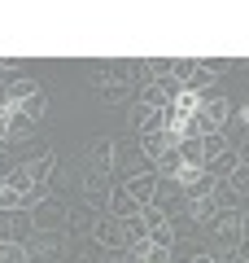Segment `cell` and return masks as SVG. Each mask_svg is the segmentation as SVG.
Wrapping results in <instances>:
<instances>
[{
  "label": "cell",
  "mask_w": 249,
  "mask_h": 263,
  "mask_svg": "<svg viewBox=\"0 0 249 263\" xmlns=\"http://www.w3.org/2000/svg\"><path fill=\"white\" fill-rule=\"evenodd\" d=\"M232 263H249V259H240V254H236V259H232Z\"/></svg>",
  "instance_id": "32"
},
{
  "label": "cell",
  "mask_w": 249,
  "mask_h": 263,
  "mask_svg": "<svg viewBox=\"0 0 249 263\" xmlns=\"http://www.w3.org/2000/svg\"><path fill=\"white\" fill-rule=\"evenodd\" d=\"M245 206H249V197H240V211H245Z\"/></svg>",
  "instance_id": "31"
},
{
  "label": "cell",
  "mask_w": 249,
  "mask_h": 263,
  "mask_svg": "<svg viewBox=\"0 0 249 263\" xmlns=\"http://www.w3.org/2000/svg\"><path fill=\"white\" fill-rule=\"evenodd\" d=\"M171 145H175V141H171V136H166L162 127H157V132H149V136H140V149H144L149 167H157V158H162V154L171 149Z\"/></svg>",
  "instance_id": "13"
},
{
  "label": "cell",
  "mask_w": 249,
  "mask_h": 263,
  "mask_svg": "<svg viewBox=\"0 0 249 263\" xmlns=\"http://www.w3.org/2000/svg\"><path fill=\"white\" fill-rule=\"evenodd\" d=\"M31 132H35V123H31L27 114L18 110V105H9V101L0 105V141H5V145H18V141H27Z\"/></svg>",
  "instance_id": "3"
},
{
  "label": "cell",
  "mask_w": 249,
  "mask_h": 263,
  "mask_svg": "<svg viewBox=\"0 0 249 263\" xmlns=\"http://www.w3.org/2000/svg\"><path fill=\"white\" fill-rule=\"evenodd\" d=\"M0 263H31V254L18 241H0Z\"/></svg>",
  "instance_id": "24"
},
{
  "label": "cell",
  "mask_w": 249,
  "mask_h": 263,
  "mask_svg": "<svg viewBox=\"0 0 249 263\" xmlns=\"http://www.w3.org/2000/svg\"><path fill=\"white\" fill-rule=\"evenodd\" d=\"M210 237H214V250H236L240 246V211H219Z\"/></svg>",
  "instance_id": "5"
},
{
  "label": "cell",
  "mask_w": 249,
  "mask_h": 263,
  "mask_svg": "<svg viewBox=\"0 0 249 263\" xmlns=\"http://www.w3.org/2000/svg\"><path fill=\"white\" fill-rule=\"evenodd\" d=\"M223 184H232V193H236V197H249V162H240Z\"/></svg>",
  "instance_id": "23"
},
{
  "label": "cell",
  "mask_w": 249,
  "mask_h": 263,
  "mask_svg": "<svg viewBox=\"0 0 249 263\" xmlns=\"http://www.w3.org/2000/svg\"><path fill=\"white\" fill-rule=\"evenodd\" d=\"M210 202H214V206H219V211H240V197L232 193V184H214Z\"/></svg>",
  "instance_id": "21"
},
{
  "label": "cell",
  "mask_w": 249,
  "mask_h": 263,
  "mask_svg": "<svg viewBox=\"0 0 249 263\" xmlns=\"http://www.w3.org/2000/svg\"><path fill=\"white\" fill-rule=\"evenodd\" d=\"M188 263H214V259H210V254H193V259H188Z\"/></svg>",
  "instance_id": "29"
},
{
  "label": "cell",
  "mask_w": 249,
  "mask_h": 263,
  "mask_svg": "<svg viewBox=\"0 0 249 263\" xmlns=\"http://www.w3.org/2000/svg\"><path fill=\"white\" fill-rule=\"evenodd\" d=\"M66 219H70V206H66V197L57 193V189L44 197V202L31 206V224H35V233H66Z\"/></svg>",
  "instance_id": "2"
},
{
  "label": "cell",
  "mask_w": 249,
  "mask_h": 263,
  "mask_svg": "<svg viewBox=\"0 0 249 263\" xmlns=\"http://www.w3.org/2000/svg\"><path fill=\"white\" fill-rule=\"evenodd\" d=\"M223 149H227V136H223V132H210V136H201V154H205V167H210V162L219 158Z\"/></svg>",
  "instance_id": "20"
},
{
  "label": "cell",
  "mask_w": 249,
  "mask_h": 263,
  "mask_svg": "<svg viewBox=\"0 0 249 263\" xmlns=\"http://www.w3.org/2000/svg\"><path fill=\"white\" fill-rule=\"evenodd\" d=\"M61 250H66V233H31V241H27L31 263L35 259H57Z\"/></svg>",
  "instance_id": "8"
},
{
  "label": "cell",
  "mask_w": 249,
  "mask_h": 263,
  "mask_svg": "<svg viewBox=\"0 0 249 263\" xmlns=\"http://www.w3.org/2000/svg\"><path fill=\"white\" fill-rule=\"evenodd\" d=\"M22 167H27V176L35 180V184H53V171H57V149H39L35 158H27Z\"/></svg>",
  "instance_id": "12"
},
{
  "label": "cell",
  "mask_w": 249,
  "mask_h": 263,
  "mask_svg": "<svg viewBox=\"0 0 249 263\" xmlns=\"http://www.w3.org/2000/svg\"><path fill=\"white\" fill-rule=\"evenodd\" d=\"M236 254H240V259H249V237H240V246H236Z\"/></svg>",
  "instance_id": "27"
},
{
  "label": "cell",
  "mask_w": 249,
  "mask_h": 263,
  "mask_svg": "<svg viewBox=\"0 0 249 263\" xmlns=\"http://www.w3.org/2000/svg\"><path fill=\"white\" fill-rule=\"evenodd\" d=\"M205 66H210L214 75H223V70H227V66H232V62H227V57H210V62H205Z\"/></svg>",
  "instance_id": "26"
},
{
  "label": "cell",
  "mask_w": 249,
  "mask_h": 263,
  "mask_svg": "<svg viewBox=\"0 0 249 263\" xmlns=\"http://www.w3.org/2000/svg\"><path fill=\"white\" fill-rule=\"evenodd\" d=\"M179 167H205L201 136H188V141H179Z\"/></svg>",
  "instance_id": "18"
},
{
  "label": "cell",
  "mask_w": 249,
  "mask_h": 263,
  "mask_svg": "<svg viewBox=\"0 0 249 263\" xmlns=\"http://www.w3.org/2000/svg\"><path fill=\"white\" fill-rule=\"evenodd\" d=\"M127 127L136 132V136H149V132H157V127H162V114H157V110H149L144 101H131V105H127Z\"/></svg>",
  "instance_id": "9"
},
{
  "label": "cell",
  "mask_w": 249,
  "mask_h": 263,
  "mask_svg": "<svg viewBox=\"0 0 249 263\" xmlns=\"http://www.w3.org/2000/svg\"><path fill=\"white\" fill-rule=\"evenodd\" d=\"M136 101H144L149 110H157V114H162L166 105H171V97L162 92V84H149V88H140V97H136Z\"/></svg>",
  "instance_id": "19"
},
{
  "label": "cell",
  "mask_w": 249,
  "mask_h": 263,
  "mask_svg": "<svg viewBox=\"0 0 249 263\" xmlns=\"http://www.w3.org/2000/svg\"><path fill=\"white\" fill-rule=\"evenodd\" d=\"M236 167H240V149H223V154H219V158H214V162H210L205 171H210V176H214V180L223 184V180H227V176H232Z\"/></svg>",
  "instance_id": "16"
},
{
  "label": "cell",
  "mask_w": 249,
  "mask_h": 263,
  "mask_svg": "<svg viewBox=\"0 0 249 263\" xmlns=\"http://www.w3.org/2000/svg\"><path fill=\"white\" fill-rule=\"evenodd\" d=\"M105 215H114V219H131V215H140V206H136V197H131L122 184H114L110 193H105Z\"/></svg>",
  "instance_id": "10"
},
{
  "label": "cell",
  "mask_w": 249,
  "mask_h": 263,
  "mask_svg": "<svg viewBox=\"0 0 249 263\" xmlns=\"http://www.w3.org/2000/svg\"><path fill=\"white\" fill-rule=\"evenodd\" d=\"M240 237H249V215H240Z\"/></svg>",
  "instance_id": "28"
},
{
  "label": "cell",
  "mask_w": 249,
  "mask_h": 263,
  "mask_svg": "<svg viewBox=\"0 0 249 263\" xmlns=\"http://www.w3.org/2000/svg\"><path fill=\"white\" fill-rule=\"evenodd\" d=\"M214 79H219V75H214L210 66H205V62H197V66H193V75L184 79V92H197V97H201V92H210V84H214Z\"/></svg>",
  "instance_id": "15"
},
{
  "label": "cell",
  "mask_w": 249,
  "mask_h": 263,
  "mask_svg": "<svg viewBox=\"0 0 249 263\" xmlns=\"http://www.w3.org/2000/svg\"><path fill=\"white\" fill-rule=\"evenodd\" d=\"M0 88H5V101H9V105H22V101H31L35 92H44V88H39L35 79H27V75H9V79H0Z\"/></svg>",
  "instance_id": "11"
},
{
  "label": "cell",
  "mask_w": 249,
  "mask_h": 263,
  "mask_svg": "<svg viewBox=\"0 0 249 263\" xmlns=\"http://www.w3.org/2000/svg\"><path fill=\"white\" fill-rule=\"evenodd\" d=\"M240 162H249V145H245V149H240Z\"/></svg>",
  "instance_id": "30"
},
{
  "label": "cell",
  "mask_w": 249,
  "mask_h": 263,
  "mask_svg": "<svg viewBox=\"0 0 249 263\" xmlns=\"http://www.w3.org/2000/svg\"><path fill=\"white\" fill-rule=\"evenodd\" d=\"M227 114H232V101H227L223 92H201V101H197V114H193L197 136H210V132H227Z\"/></svg>",
  "instance_id": "1"
},
{
  "label": "cell",
  "mask_w": 249,
  "mask_h": 263,
  "mask_svg": "<svg viewBox=\"0 0 249 263\" xmlns=\"http://www.w3.org/2000/svg\"><path fill=\"white\" fill-rule=\"evenodd\" d=\"M122 189H127L131 197H136V206H153V197H157V171H136V176L122 180Z\"/></svg>",
  "instance_id": "7"
},
{
  "label": "cell",
  "mask_w": 249,
  "mask_h": 263,
  "mask_svg": "<svg viewBox=\"0 0 249 263\" xmlns=\"http://www.w3.org/2000/svg\"><path fill=\"white\" fill-rule=\"evenodd\" d=\"M0 105H5V88H0Z\"/></svg>",
  "instance_id": "34"
},
{
  "label": "cell",
  "mask_w": 249,
  "mask_h": 263,
  "mask_svg": "<svg viewBox=\"0 0 249 263\" xmlns=\"http://www.w3.org/2000/svg\"><path fill=\"white\" fill-rule=\"evenodd\" d=\"M214 219H219V206H214L210 197H197V202H188V224H197V228H214Z\"/></svg>",
  "instance_id": "14"
},
{
  "label": "cell",
  "mask_w": 249,
  "mask_h": 263,
  "mask_svg": "<svg viewBox=\"0 0 249 263\" xmlns=\"http://www.w3.org/2000/svg\"><path fill=\"white\" fill-rule=\"evenodd\" d=\"M5 149H9V145H5V141H0V154H5Z\"/></svg>",
  "instance_id": "33"
},
{
  "label": "cell",
  "mask_w": 249,
  "mask_h": 263,
  "mask_svg": "<svg viewBox=\"0 0 249 263\" xmlns=\"http://www.w3.org/2000/svg\"><path fill=\"white\" fill-rule=\"evenodd\" d=\"M227 123L236 127V136H240V141H249V105H232Z\"/></svg>",
  "instance_id": "25"
},
{
  "label": "cell",
  "mask_w": 249,
  "mask_h": 263,
  "mask_svg": "<svg viewBox=\"0 0 249 263\" xmlns=\"http://www.w3.org/2000/svg\"><path fill=\"white\" fill-rule=\"evenodd\" d=\"M31 233H35V224H31V211L18 206V211H0V241H18L27 246Z\"/></svg>",
  "instance_id": "4"
},
{
  "label": "cell",
  "mask_w": 249,
  "mask_h": 263,
  "mask_svg": "<svg viewBox=\"0 0 249 263\" xmlns=\"http://www.w3.org/2000/svg\"><path fill=\"white\" fill-rule=\"evenodd\" d=\"M92 237L105 246V250H127V224L122 219H114V215H101L92 224Z\"/></svg>",
  "instance_id": "6"
},
{
  "label": "cell",
  "mask_w": 249,
  "mask_h": 263,
  "mask_svg": "<svg viewBox=\"0 0 249 263\" xmlns=\"http://www.w3.org/2000/svg\"><path fill=\"white\" fill-rule=\"evenodd\" d=\"M214 184H219V180H214L210 171H205L201 180H193V184L184 189V197H188V202H197V197H210V193H214Z\"/></svg>",
  "instance_id": "22"
},
{
  "label": "cell",
  "mask_w": 249,
  "mask_h": 263,
  "mask_svg": "<svg viewBox=\"0 0 249 263\" xmlns=\"http://www.w3.org/2000/svg\"><path fill=\"white\" fill-rule=\"evenodd\" d=\"M88 149H92V154H88V158H92V167H101V171L114 167V141H110V136H96Z\"/></svg>",
  "instance_id": "17"
}]
</instances>
